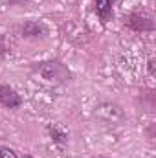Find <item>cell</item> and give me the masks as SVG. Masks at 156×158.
Here are the masks:
<instances>
[{
	"mask_svg": "<svg viewBox=\"0 0 156 158\" xmlns=\"http://www.w3.org/2000/svg\"><path fill=\"white\" fill-rule=\"evenodd\" d=\"M42 77L50 83H64L70 79V72L64 64L57 63V61H48V63H40L37 68Z\"/></svg>",
	"mask_w": 156,
	"mask_h": 158,
	"instance_id": "cell-1",
	"label": "cell"
},
{
	"mask_svg": "<svg viewBox=\"0 0 156 158\" xmlns=\"http://www.w3.org/2000/svg\"><path fill=\"white\" fill-rule=\"evenodd\" d=\"M125 24L134 30V31H153L154 30V22L149 15L145 13H132L125 19Z\"/></svg>",
	"mask_w": 156,
	"mask_h": 158,
	"instance_id": "cell-2",
	"label": "cell"
},
{
	"mask_svg": "<svg viewBox=\"0 0 156 158\" xmlns=\"http://www.w3.org/2000/svg\"><path fill=\"white\" fill-rule=\"evenodd\" d=\"M0 103L7 109H17L22 105V98L7 85H0Z\"/></svg>",
	"mask_w": 156,
	"mask_h": 158,
	"instance_id": "cell-3",
	"label": "cell"
},
{
	"mask_svg": "<svg viewBox=\"0 0 156 158\" xmlns=\"http://www.w3.org/2000/svg\"><path fill=\"white\" fill-rule=\"evenodd\" d=\"M46 33V26L39 20H26L22 24V35L24 37H40Z\"/></svg>",
	"mask_w": 156,
	"mask_h": 158,
	"instance_id": "cell-4",
	"label": "cell"
},
{
	"mask_svg": "<svg viewBox=\"0 0 156 158\" xmlns=\"http://www.w3.org/2000/svg\"><path fill=\"white\" fill-rule=\"evenodd\" d=\"M97 114L99 116H103V118H109V119H121L123 118V112H121V109L114 105V103H103V105H99L97 107Z\"/></svg>",
	"mask_w": 156,
	"mask_h": 158,
	"instance_id": "cell-5",
	"label": "cell"
},
{
	"mask_svg": "<svg viewBox=\"0 0 156 158\" xmlns=\"http://www.w3.org/2000/svg\"><path fill=\"white\" fill-rule=\"evenodd\" d=\"M96 13L99 15L101 20H110L112 19V0H96Z\"/></svg>",
	"mask_w": 156,
	"mask_h": 158,
	"instance_id": "cell-6",
	"label": "cell"
},
{
	"mask_svg": "<svg viewBox=\"0 0 156 158\" xmlns=\"http://www.w3.org/2000/svg\"><path fill=\"white\" fill-rule=\"evenodd\" d=\"M50 132H51V136H53V140H55V142H61V143H63V142H66V132H63L59 127H51V129H50Z\"/></svg>",
	"mask_w": 156,
	"mask_h": 158,
	"instance_id": "cell-7",
	"label": "cell"
},
{
	"mask_svg": "<svg viewBox=\"0 0 156 158\" xmlns=\"http://www.w3.org/2000/svg\"><path fill=\"white\" fill-rule=\"evenodd\" d=\"M0 158H18L17 153L9 147H0Z\"/></svg>",
	"mask_w": 156,
	"mask_h": 158,
	"instance_id": "cell-8",
	"label": "cell"
},
{
	"mask_svg": "<svg viewBox=\"0 0 156 158\" xmlns=\"http://www.w3.org/2000/svg\"><path fill=\"white\" fill-rule=\"evenodd\" d=\"M0 52H6V42H4V37L0 35Z\"/></svg>",
	"mask_w": 156,
	"mask_h": 158,
	"instance_id": "cell-9",
	"label": "cell"
},
{
	"mask_svg": "<svg viewBox=\"0 0 156 158\" xmlns=\"http://www.w3.org/2000/svg\"><path fill=\"white\" fill-rule=\"evenodd\" d=\"M9 2H11V4H17V6H18V4H24V2H30V0H9Z\"/></svg>",
	"mask_w": 156,
	"mask_h": 158,
	"instance_id": "cell-10",
	"label": "cell"
},
{
	"mask_svg": "<svg viewBox=\"0 0 156 158\" xmlns=\"http://www.w3.org/2000/svg\"><path fill=\"white\" fill-rule=\"evenodd\" d=\"M24 158H33V156H24Z\"/></svg>",
	"mask_w": 156,
	"mask_h": 158,
	"instance_id": "cell-11",
	"label": "cell"
}]
</instances>
